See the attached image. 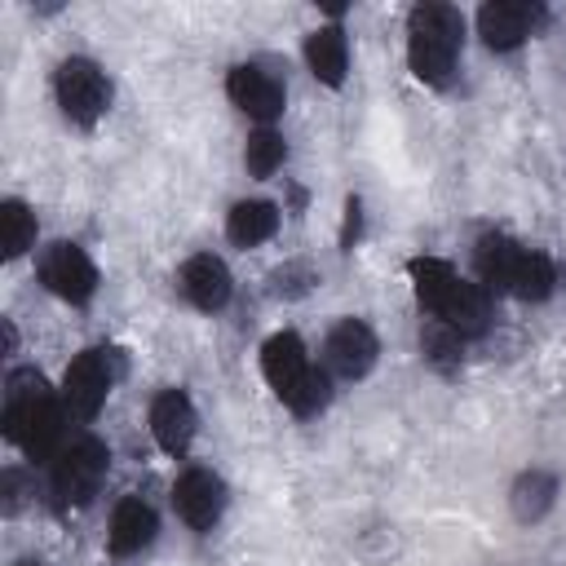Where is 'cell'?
<instances>
[{"label":"cell","instance_id":"1","mask_svg":"<svg viewBox=\"0 0 566 566\" xmlns=\"http://www.w3.org/2000/svg\"><path fill=\"white\" fill-rule=\"evenodd\" d=\"M62 394L49 389V380L35 367H18L4 380V438L27 455V460H53L62 451Z\"/></svg>","mask_w":566,"mask_h":566},{"label":"cell","instance_id":"2","mask_svg":"<svg viewBox=\"0 0 566 566\" xmlns=\"http://www.w3.org/2000/svg\"><path fill=\"white\" fill-rule=\"evenodd\" d=\"M407 274H411V287H416L420 305L433 314V323L451 327L455 336H478L486 327V292H482V283L460 279L438 256L407 261Z\"/></svg>","mask_w":566,"mask_h":566},{"label":"cell","instance_id":"3","mask_svg":"<svg viewBox=\"0 0 566 566\" xmlns=\"http://www.w3.org/2000/svg\"><path fill=\"white\" fill-rule=\"evenodd\" d=\"M464 49V18L451 4H416L407 13V66L420 84L442 88Z\"/></svg>","mask_w":566,"mask_h":566},{"label":"cell","instance_id":"4","mask_svg":"<svg viewBox=\"0 0 566 566\" xmlns=\"http://www.w3.org/2000/svg\"><path fill=\"white\" fill-rule=\"evenodd\" d=\"M261 376L274 389V398L296 411V416H314L327 407V371L314 367L305 340L296 332H274L261 345Z\"/></svg>","mask_w":566,"mask_h":566},{"label":"cell","instance_id":"5","mask_svg":"<svg viewBox=\"0 0 566 566\" xmlns=\"http://www.w3.org/2000/svg\"><path fill=\"white\" fill-rule=\"evenodd\" d=\"M478 274L486 287L495 292H509L517 301H544L553 296V283H557V270L544 252L526 248V243H513L504 234H482L478 239Z\"/></svg>","mask_w":566,"mask_h":566},{"label":"cell","instance_id":"6","mask_svg":"<svg viewBox=\"0 0 566 566\" xmlns=\"http://www.w3.org/2000/svg\"><path fill=\"white\" fill-rule=\"evenodd\" d=\"M111 469V451L102 438L84 433L75 442H66L57 455H53V469H49V486L57 495V504H84L97 495L102 478Z\"/></svg>","mask_w":566,"mask_h":566},{"label":"cell","instance_id":"7","mask_svg":"<svg viewBox=\"0 0 566 566\" xmlns=\"http://www.w3.org/2000/svg\"><path fill=\"white\" fill-rule=\"evenodd\" d=\"M53 93H57V106L71 124H97L111 106V80L102 75L97 62L88 57H66L53 75Z\"/></svg>","mask_w":566,"mask_h":566},{"label":"cell","instance_id":"8","mask_svg":"<svg viewBox=\"0 0 566 566\" xmlns=\"http://www.w3.org/2000/svg\"><path fill=\"white\" fill-rule=\"evenodd\" d=\"M111 380H115V371H111V349H80V354L66 363V371H62V389H57L66 416L88 424V420L106 407Z\"/></svg>","mask_w":566,"mask_h":566},{"label":"cell","instance_id":"9","mask_svg":"<svg viewBox=\"0 0 566 566\" xmlns=\"http://www.w3.org/2000/svg\"><path fill=\"white\" fill-rule=\"evenodd\" d=\"M40 283H44L57 301L84 305V301H93V292H97V265H93V256H88L80 243L57 239V243H49V248L40 252Z\"/></svg>","mask_w":566,"mask_h":566},{"label":"cell","instance_id":"10","mask_svg":"<svg viewBox=\"0 0 566 566\" xmlns=\"http://www.w3.org/2000/svg\"><path fill=\"white\" fill-rule=\"evenodd\" d=\"M172 509H177V517L190 531H212L217 517H221V509H226V482L212 469L190 464L172 482Z\"/></svg>","mask_w":566,"mask_h":566},{"label":"cell","instance_id":"11","mask_svg":"<svg viewBox=\"0 0 566 566\" xmlns=\"http://www.w3.org/2000/svg\"><path fill=\"white\" fill-rule=\"evenodd\" d=\"M146 424H150V438H155V447L164 455H186L195 433H199V411H195L186 389H159L150 398Z\"/></svg>","mask_w":566,"mask_h":566},{"label":"cell","instance_id":"12","mask_svg":"<svg viewBox=\"0 0 566 566\" xmlns=\"http://www.w3.org/2000/svg\"><path fill=\"white\" fill-rule=\"evenodd\" d=\"M376 354H380L376 332H371L363 318H340V323L327 332V340H323V363H327V371H336V376H345V380H363V376L376 367Z\"/></svg>","mask_w":566,"mask_h":566},{"label":"cell","instance_id":"13","mask_svg":"<svg viewBox=\"0 0 566 566\" xmlns=\"http://www.w3.org/2000/svg\"><path fill=\"white\" fill-rule=\"evenodd\" d=\"M226 97H230L248 119H256V124H265V128L283 115V102H287L283 84H279L270 71L252 66V62H243V66H234V71L226 75Z\"/></svg>","mask_w":566,"mask_h":566},{"label":"cell","instance_id":"14","mask_svg":"<svg viewBox=\"0 0 566 566\" xmlns=\"http://www.w3.org/2000/svg\"><path fill=\"white\" fill-rule=\"evenodd\" d=\"M544 9L539 4H513V0H500V4H482L478 9V35L486 40V49L495 53H509L517 44H526L539 27Z\"/></svg>","mask_w":566,"mask_h":566},{"label":"cell","instance_id":"15","mask_svg":"<svg viewBox=\"0 0 566 566\" xmlns=\"http://www.w3.org/2000/svg\"><path fill=\"white\" fill-rule=\"evenodd\" d=\"M177 287H181V296L195 305V310H203V314H217L226 301H230V270H226V261L221 256H212V252H195V256H186L181 261V270H177Z\"/></svg>","mask_w":566,"mask_h":566},{"label":"cell","instance_id":"16","mask_svg":"<svg viewBox=\"0 0 566 566\" xmlns=\"http://www.w3.org/2000/svg\"><path fill=\"white\" fill-rule=\"evenodd\" d=\"M155 531H159L155 509H150L142 495H124V500H115V509H111L106 548H111L115 557H133V553H142V548L155 539Z\"/></svg>","mask_w":566,"mask_h":566},{"label":"cell","instance_id":"17","mask_svg":"<svg viewBox=\"0 0 566 566\" xmlns=\"http://www.w3.org/2000/svg\"><path fill=\"white\" fill-rule=\"evenodd\" d=\"M305 66L318 84L327 88H340L345 75H349V40L340 27H318L305 35Z\"/></svg>","mask_w":566,"mask_h":566},{"label":"cell","instance_id":"18","mask_svg":"<svg viewBox=\"0 0 566 566\" xmlns=\"http://www.w3.org/2000/svg\"><path fill=\"white\" fill-rule=\"evenodd\" d=\"M279 230V203L270 199H239L226 212V239L234 248H261L265 239H274Z\"/></svg>","mask_w":566,"mask_h":566},{"label":"cell","instance_id":"19","mask_svg":"<svg viewBox=\"0 0 566 566\" xmlns=\"http://www.w3.org/2000/svg\"><path fill=\"white\" fill-rule=\"evenodd\" d=\"M513 513L522 517V522H539L553 504H557V478L553 473H544V469H526L517 482H513Z\"/></svg>","mask_w":566,"mask_h":566},{"label":"cell","instance_id":"20","mask_svg":"<svg viewBox=\"0 0 566 566\" xmlns=\"http://www.w3.org/2000/svg\"><path fill=\"white\" fill-rule=\"evenodd\" d=\"M283 159H287V142H283V133H274V128H256V133L248 137V146H243V168H248L256 181L274 177V172L283 168Z\"/></svg>","mask_w":566,"mask_h":566},{"label":"cell","instance_id":"21","mask_svg":"<svg viewBox=\"0 0 566 566\" xmlns=\"http://www.w3.org/2000/svg\"><path fill=\"white\" fill-rule=\"evenodd\" d=\"M0 226H4V256H22L27 248H35V212L22 199H4L0 203Z\"/></svg>","mask_w":566,"mask_h":566},{"label":"cell","instance_id":"22","mask_svg":"<svg viewBox=\"0 0 566 566\" xmlns=\"http://www.w3.org/2000/svg\"><path fill=\"white\" fill-rule=\"evenodd\" d=\"M358 212H363V203L358 199H345V230H340V243L345 248H354V239H358Z\"/></svg>","mask_w":566,"mask_h":566},{"label":"cell","instance_id":"23","mask_svg":"<svg viewBox=\"0 0 566 566\" xmlns=\"http://www.w3.org/2000/svg\"><path fill=\"white\" fill-rule=\"evenodd\" d=\"M22 566H40V562H22Z\"/></svg>","mask_w":566,"mask_h":566}]
</instances>
